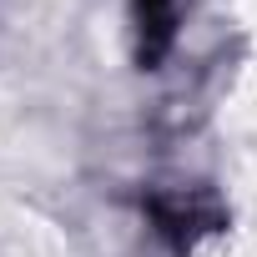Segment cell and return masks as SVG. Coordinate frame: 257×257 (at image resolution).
Segmentation results:
<instances>
[{
    "mask_svg": "<svg viewBox=\"0 0 257 257\" xmlns=\"http://www.w3.org/2000/svg\"><path fill=\"white\" fill-rule=\"evenodd\" d=\"M137 21H142V61L157 66L177 36V0H137Z\"/></svg>",
    "mask_w": 257,
    "mask_h": 257,
    "instance_id": "obj_1",
    "label": "cell"
}]
</instances>
